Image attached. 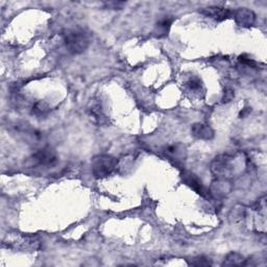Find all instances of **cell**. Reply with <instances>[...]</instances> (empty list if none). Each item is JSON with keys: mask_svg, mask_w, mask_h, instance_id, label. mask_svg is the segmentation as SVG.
<instances>
[{"mask_svg": "<svg viewBox=\"0 0 267 267\" xmlns=\"http://www.w3.org/2000/svg\"><path fill=\"white\" fill-rule=\"evenodd\" d=\"M246 259L240 254L231 253L228 254L222 263V266H245Z\"/></svg>", "mask_w": 267, "mask_h": 267, "instance_id": "7c38bea8", "label": "cell"}, {"mask_svg": "<svg viewBox=\"0 0 267 267\" xmlns=\"http://www.w3.org/2000/svg\"><path fill=\"white\" fill-rule=\"evenodd\" d=\"M183 178L185 180V183L189 187H191L194 190V191H196L198 194H200L202 196H207L208 195L206 188L202 184V180H199V178L195 175H193L191 173H184L183 174Z\"/></svg>", "mask_w": 267, "mask_h": 267, "instance_id": "30bf717a", "label": "cell"}, {"mask_svg": "<svg viewBox=\"0 0 267 267\" xmlns=\"http://www.w3.org/2000/svg\"><path fill=\"white\" fill-rule=\"evenodd\" d=\"M187 86L190 90L199 91L200 88H202V81H200L198 78H196V76H193V78H190L188 80Z\"/></svg>", "mask_w": 267, "mask_h": 267, "instance_id": "5bb4252c", "label": "cell"}, {"mask_svg": "<svg viewBox=\"0 0 267 267\" xmlns=\"http://www.w3.org/2000/svg\"><path fill=\"white\" fill-rule=\"evenodd\" d=\"M234 96H235V94H234V91H233V90H225V91H224V95H223L222 100H223L224 102H228V101L233 100Z\"/></svg>", "mask_w": 267, "mask_h": 267, "instance_id": "2e32d148", "label": "cell"}, {"mask_svg": "<svg viewBox=\"0 0 267 267\" xmlns=\"http://www.w3.org/2000/svg\"><path fill=\"white\" fill-rule=\"evenodd\" d=\"M233 17L235 18L236 22L242 27H251L255 22V14L247 8H239L236 9L233 13Z\"/></svg>", "mask_w": 267, "mask_h": 267, "instance_id": "ba28073f", "label": "cell"}, {"mask_svg": "<svg viewBox=\"0 0 267 267\" xmlns=\"http://www.w3.org/2000/svg\"><path fill=\"white\" fill-rule=\"evenodd\" d=\"M189 264L193 265V266H209V265H212V263L209 261V259L204 258V257H196V258H193L191 261H190Z\"/></svg>", "mask_w": 267, "mask_h": 267, "instance_id": "9a60e30c", "label": "cell"}, {"mask_svg": "<svg viewBox=\"0 0 267 267\" xmlns=\"http://www.w3.org/2000/svg\"><path fill=\"white\" fill-rule=\"evenodd\" d=\"M64 43L70 53L80 54L87 50L89 47L90 36L83 28H71L64 33Z\"/></svg>", "mask_w": 267, "mask_h": 267, "instance_id": "6da1fadb", "label": "cell"}, {"mask_svg": "<svg viewBox=\"0 0 267 267\" xmlns=\"http://www.w3.org/2000/svg\"><path fill=\"white\" fill-rule=\"evenodd\" d=\"M211 170L216 177H232L234 174V158L226 155L216 157L211 163Z\"/></svg>", "mask_w": 267, "mask_h": 267, "instance_id": "277c9868", "label": "cell"}, {"mask_svg": "<svg viewBox=\"0 0 267 267\" xmlns=\"http://www.w3.org/2000/svg\"><path fill=\"white\" fill-rule=\"evenodd\" d=\"M175 18L171 16H164L157 22L154 34L157 38H163L166 37L169 33L171 24L174 23Z\"/></svg>", "mask_w": 267, "mask_h": 267, "instance_id": "8fae6325", "label": "cell"}, {"mask_svg": "<svg viewBox=\"0 0 267 267\" xmlns=\"http://www.w3.org/2000/svg\"><path fill=\"white\" fill-rule=\"evenodd\" d=\"M125 4H126L125 2H108L107 6L113 9H116V8H121Z\"/></svg>", "mask_w": 267, "mask_h": 267, "instance_id": "ac0fdd59", "label": "cell"}, {"mask_svg": "<svg viewBox=\"0 0 267 267\" xmlns=\"http://www.w3.org/2000/svg\"><path fill=\"white\" fill-rule=\"evenodd\" d=\"M192 135L202 140H211L214 137V132L209 126L205 125V123H194L191 128Z\"/></svg>", "mask_w": 267, "mask_h": 267, "instance_id": "9c48e42d", "label": "cell"}, {"mask_svg": "<svg viewBox=\"0 0 267 267\" xmlns=\"http://www.w3.org/2000/svg\"><path fill=\"white\" fill-rule=\"evenodd\" d=\"M2 245L18 252L33 253L41 249V240L32 235H7L3 239Z\"/></svg>", "mask_w": 267, "mask_h": 267, "instance_id": "7a4b0ae2", "label": "cell"}, {"mask_svg": "<svg viewBox=\"0 0 267 267\" xmlns=\"http://www.w3.org/2000/svg\"><path fill=\"white\" fill-rule=\"evenodd\" d=\"M163 152L167 159L176 162V163H183L187 158V150L186 147L180 144V143H176V144H169L163 148Z\"/></svg>", "mask_w": 267, "mask_h": 267, "instance_id": "8992f818", "label": "cell"}, {"mask_svg": "<svg viewBox=\"0 0 267 267\" xmlns=\"http://www.w3.org/2000/svg\"><path fill=\"white\" fill-rule=\"evenodd\" d=\"M35 164L40 166H49L54 164L56 162V152L51 147H43L41 149H38L32 157Z\"/></svg>", "mask_w": 267, "mask_h": 267, "instance_id": "5b68a950", "label": "cell"}, {"mask_svg": "<svg viewBox=\"0 0 267 267\" xmlns=\"http://www.w3.org/2000/svg\"><path fill=\"white\" fill-rule=\"evenodd\" d=\"M118 165V161L109 155H99L94 157L91 166L93 176L96 178H107L113 174Z\"/></svg>", "mask_w": 267, "mask_h": 267, "instance_id": "3957f363", "label": "cell"}, {"mask_svg": "<svg viewBox=\"0 0 267 267\" xmlns=\"http://www.w3.org/2000/svg\"><path fill=\"white\" fill-rule=\"evenodd\" d=\"M202 13L208 17L215 19L216 21H223L227 18L233 17L234 11H231V9L225 8V7L210 6V7L202 9Z\"/></svg>", "mask_w": 267, "mask_h": 267, "instance_id": "52a82bcc", "label": "cell"}, {"mask_svg": "<svg viewBox=\"0 0 267 267\" xmlns=\"http://www.w3.org/2000/svg\"><path fill=\"white\" fill-rule=\"evenodd\" d=\"M49 111V108L48 106L45 102H37L34 108H33V114H35V115H38V116H41V115H45V114L48 113Z\"/></svg>", "mask_w": 267, "mask_h": 267, "instance_id": "4fadbf2b", "label": "cell"}, {"mask_svg": "<svg viewBox=\"0 0 267 267\" xmlns=\"http://www.w3.org/2000/svg\"><path fill=\"white\" fill-rule=\"evenodd\" d=\"M239 61L245 65H250V66H255L256 65V62L250 58H246L245 55H241L239 58Z\"/></svg>", "mask_w": 267, "mask_h": 267, "instance_id": "e0dca14e", "label": "cell"}]
</instances>
